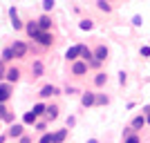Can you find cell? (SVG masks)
I'll return each mask as SVG.
<instances>
[{
	"label": "cell",
	"mask_w": 150,
	"mask_h": 143,
	"mask_svg": "<svg viewBox=\"0 0 150 143\" xmlns=\"http://www.w3.org/2000/svg\"><path fill=\"white\" fill-rule=\"evenodd\" d=\"M34 40H36V43H40L43 47H50L54 38H52V34H50V31H40V34H38V36L34 38Z\"/></svg>",
	"instance_id": "7a4b0ae2"
},
{
	"label": "cell",
	"mask_w": 150,
	"mask_h": 143,
	"mask_svg": "<svg viewBox=\"0 0 150 143\" xmlns=\"http://www.w3.org/2000/svg\"><path fill=\"white\" fill-rule=\"evenodd\" d=\"M43 9L45 11H52L54 9V0H43Z\"/></svg>",
	"instance_id": "d4e9b609"
},
{
	"label": "cell",
	"mask_w": 150,
	"mask_h": 143,
	"mask_svg": "<svg viewBox=\"0 0 150 143\" xmlns=\"http://www.w3.org/2000/svg\"><path fill=\"white\" fill-rule=\"evenodd\" d=\"M94 99H96V94H92V92H88V94H83V99H81L83 107H92V105H94Z\"/></svg>",
	"instance_id": "5bb4252c"
},
{
	"label": "cell",
	"mask_w": 150,
	"mask_h": 143,
	"mask_svg": "<svg viewBox=\"0 0 150 143\" xmlns=\"http://www.w3.org/2000/svg\"><path fill=\"white\" fill-rule=\"evenodd\" d=\"M141 112H144V116H146V123L150 125V105H146L144 110H141Z\"/></svg>",
	"instance_id": "4316f807"
},
{
	"label": "cell",
	"mask_w": 150,
	"mask_h": 143,
	"mask_svg": "<svg viewBox=\"0 0 150 143\" xmlns=\"http://www.w3.org/2000/svg\"><path fill=\"white\" fill-rule=\"evenodd\" d=\"M2 121H5V123H11V121H13V114H11V112H7V114H5V118H2Z\"/></svg>",
	"instance_id": "4dcf8cb0"
},
{
	"label": "cell",
	"mask_w": 150,
	"mask_h": 143,
	"mask_svg": "<svg viewBox=\"0 0 150 143\" xmlns=\"http://www.w3.org/2000/svg\"><path fill=\"white\" fill-rule=\"evenodd\" d=\"M9 18H11V25H13V29L18 31V29H23V23H20V18H18V11L16 9H9Z\"/></svg>",
	"instance_id": "9c48e42d"
},
{
	"label": "cell",
	"mask_w": 150,
	"mask_h": 143,
	"mask_svg": "<svg viewBox=\"0 0 150 143\" xmlns=\"http://www.w3.org/2000/svg\"><path fill=\"white\" fill-rule=\"evenodd\" d=\"M141 56H146V58L150 56V47H148V45H146V47H141Z\"/></svg>",
	"instance_id": "1f68e13d"
},
{
	"label": "cell",
	"mask_w": 150,
	"mask_h": 143,
	"mask_svg": "<svg viewBox=\"0 0 150 143\" xmlns=\"http://www.w3.org/2000/svg\"><path fill=\"white\" fill-rule=\"evenodd\" d=\"M132 25H134V27L141 25V16H134V18H132Z\"/></svg>",
	"instance_id": "e575fe53"
},
{
	"label": "cell",
	"mask_w": 150,
	"mask_h": 143,
	"mask_svg": "<svg viewBox=\"0 0 150 143\" xmlns=\"http://www.w3.org/2000/svg\"><path fill=\"white\" fill-rule=\"evenodd\" d=\"M5 76H7V81H9V83H16L20 78V69L18 67H11L9 72H5Z\"/></svg>",
	"instance_id": "8fae6325"
},
{
	"label": "cell",
	"mask_w": 150,
	"mask_h": 143,
	"mask_svg": "<svg viewBox=\"0 0 150 143\" xmlns=\"http://www.w3.org/2000/svg\"><path fill=\"white\" fill-rule=\"evenodd\" d=\"M81 56L85 58V63H90V61L94 58V54H92V51L88 49V47H81Z\"/></svg>",
	"instance_id": "d6986e66"
},
{
	"label": "cell",
	"mask_w": 150,
	"mask_h": 143,
	"mask_svg": "<svg viewBox=\"0 0 150 143\" xmlns=\"http://www.w3.org/2000/svg\"><path fill=\"white\" fill-rule=\"evenodd\" d=\"M81 47H83V45H74V47H69V49L65 51V58H67V61H76V58L81 56Z\"/></svg>",
	"instance_id": "277c9868"
},
{
	"label": "cell",
	"mask_w": 150,
	"mask_h": 143,
	"mask_svg": "<svg viewBox=\"0 0 150 143\" xmlns=\"http://www.w3.org/2000/svg\"><path fill=\"white\" fill-rule=\"evenodd\" d=\"M11 58H16V56H13V51H11V47H7V49L2 51V61H11Z\"/></svg>",
	"instance_id": "603a6c76"
},
{
	"label": "cell",
	"mask_w": 150,
	"mask_h": 143,
	"mask_svg": "<svg viewBox=\"0 0 150 143\" xmlns=\"http://www.w3.org/2000/svg\"><path fill=\"white\" fill-rule=\"evenodd\" d=\"M38 94H40L43 99H47V96H54V94H58V87H54V85H45Z\"/></svg>",
	"instance_id": "4fadbf2b"
},
{
	"label": "cell",
	"mask_w": 150,
	"mask_h": 143,
	"mask_svg": "<svg viewBox=\"0 0 150 143\" xmlns=\"http://www.w3.org/2000/svg\"><path fill=\"white\" fill-rule=\"evenodd\" d=\"M23 132H25V128H23V125H11V128H9V137H13V139H16V137H23Z\"/></svg>",
	"instance_id": "9a60e30c"
},
{
	"label": "cell",
	"mask_w": 150,
	"mask_h": 143,
	"mask_svg": "<svg viewBox=\"0 0 150 143\" xmlns=\"http://www.w3.org/2000/svg\"><path fill=\"white\" fill-rule=\"evenodd\" d=\"M5 78V65H2V61H0V81Z\"/></svg>",
	"instance_id": "d590c367"
},
{
	"label": "cell",
	"mask_w": 150,
	"mask_h": 143,
	"mask_svg": "<svg viewBox=\"0 0 150 143\" xmlns=\"http://www.w3.org/2000/svg\"><path fill=\"white\" fill-rule=\"evenodd\" d=\"M81 29H92V20H81Z\"/></svg>",
	"instance_id": "83f0119b"
},
{
	"label": "cell",
	"mask_w": 150,
	"mask_h": 143,
	"mask_svg": "<svg viewBox=\"0 0 150 143\" xmlns=\"http://www.w3.org/2000/svg\"><path fill=\"white\" fill-rule=\"evenodd\" d=\"M36 130H38V132H45V130H47V125L40 121V123H36Z\"/></svg>",
	"instance_id": "d6a6232c"
},
{
	"label": "cell",
	"mask_w": 150,
	"mask_h": 143,
	"mask_svg": "<svg viewBox=\"0 0 150 143\" xmlns=\"http://www.w3.org/2000/svg\"><path fill=\"white\" fill-rule=\"evenodd\" d=\"M45 114H47V118H50V121H54V118H58V107H56V105L45 107Z\"/></svg>",
	"instance_id": "2e32d148"
},
{
	"label": "cell",
	"mask_w": 150,
	"mask_h": 143,
	"mask_svg": "<svg viewBox=\"0 0 150 143\" xmlns=\"http://www.w3.org/2000/svg\"><path fill=\"white\" fill-rule=\"evenodd\" d=\"M85 72H88V63L74 61V65H72V74H74V76H83Z\"/></svg>",
	"instance_id": "3957f363"
},
{
	"label": "cell",
	"mask_w": 150,
	"mask_h": 143,
	"mask_svg": "<svg viewBox=\"0 0 150 143\" xmlns=\"http://www.w3.org/2000/svg\"><path fill=\"white\" fill-rule=\"evenodd\" d=\"M31 112L36 114V116H40V114H45V105H43V103H36V105H34V110H31Z\"/></svg>",
	"instance_id": "44dd1931"
},
{
	"label": "cell",
	"mask_w": 150,
	"mask_h": 143,
	"mask_svg": "<svg viewBox=\"0 0 150 143\" xmlns=\"http://www.w3.org/2000/svg\"><path fill=\"white\" fill-rule=\"evenodd\" d=\"M31 72H34V76H36V78H38V76H43V63L36 61L34 65H31Z\"/></svg>",
	"instance_id": "ac0fdd59"
},
{
	"label": "cell",
	"mask_w": 150,
	"mask_h": 143,
	"mask_svg": "<svg viewBox=\"0 0 150 143\" xmlns=\"http://www.w3.org/2000/svg\"><path fill=\"white\" fill-rule=\"evenodd\" d=\"M125 81H128V76H125V72H119V83H121V85H123Z\"/></svg>",
	"instance_id": "836d02e7"
},
{
	"label": "cell",
	"mask_w": 150,
	"mask_h": 143,
	"mask_svg": "<svg viewBox=\"0 0 150 143\" xmlns=\"http://www.w3.org/2000/svg\"><path fill=\"white\" fill-rule=\"evenodd\" d=\"M5 114H7V107H5V103H0V121L5 118Z\"/></svg>",
	"instance_id": "f546056e"
},
{
	"label": "cell",
	"mask_w": 150,
	"mask_h": 143,
	"mask_svg": "<svg viewBox=\"0 0 150 143\" xmlns=\"http://www.w3.org/2000/svg\"><path fill=\"white\" fill-rule=\"evenodd\" d=\"M25 29H27V34H29V38H36L38 34H40V29H38V23L36 20H29L25 25Z\"/></svg>",
	"instance_id": "52a82bcc"
},
{
	"label": "cell",
	"mask_w": 150,
	"mask_h": 143,
	"mask_svg": "<svg viewBox=\"0 0 150 143\" xmlns=\"http://www.w3.org/2000/svg\"><path fill=\"white\" fill-rule=\"evenodd\" d=\"M105 83H108V74H103V72H99V74H96V76H94V85H105Z\"/></svg>",
	"instance_id": "e0dca14e"
},
{
	"label": "cell",
	"mask_w": 150,
	"mask_h": 143,
	"mask_svg": "<svg viewBox=\"0 0 150 143\" xmlns=\"http://www.w3.org/2000/svg\"><path fill=\"white\" fill-rule=\"evenodd\" d=\"M36 23H38V29H40V31H50V27H52V18L47 16V13H45V16H40Z\"/></svg>",
	"instance_id": "5b68a950"
},
{
	"label": "cell",
	"mask_w": 150,
	"mask_h": 143,
	"mask_svg": "<svg viewBox=\"0 0 150 143\" xmlns=\"http://www.w3.org/2000/svg\"><path fill=\"white\" fill-rule=\"evenodd\" d=\"M92 54H94V58L101 63V61H105V58H108V47H105V45H101V47H96Z\"/></svg>",
	"instance_id": "30bf717a"
},
{
	"label": "cell",
	"mask_w": 150,
	"mask_h": 143,
	"mask_svg": "<svg viewBox=\"0 0 150 143\" xmlns=\"http://www.w3.org/2000/svg\"><path fill=\"white\" fill-rule=\"evenodd\" d=\"M144 125H146V116H144V114H139V116H134V118H132L130 130H134V132H137V130H141Z\"/></svg>",
	"instance_id": "ba28073f"
},
{
	"label": "cell",
	"mask_w": 150,
	"mask_h": 143,
	"mask_svg": "<svg viewBox=\"0 0 150 143\" xmlns=\"http://www.w3.org/2000/svg\"><path fill=\"white\" fill-rule=\"evenodd\" d=\"M94 103H96V105H108V96H103V94H96Z\"/></svg>",
	"instance_id": "7402d4cb"
},
{
	"label": "cell",
	"mask_w": 150,
	"mask_h": 143,
	"mask_svg": "<svg viewBox=\"0 0 150 143\" xmlns=\"http://www.w3.org/2000/svg\"><path fill=\"white\" fill-rule=\"evenodd\" d=\"M125 143H141V139L137 134H130V137H125Z\"/></svg>",
	"instance_id": "484cf974"
},
{
	"label": "cell",
	"mask_w": 150,
	"mask_h": 143,
	"mask_svg": "<svg viewBox=\"0 0 150 143\" xmlns=\"http://www.w3.org/2000/svg\"><path fill=\"white\" fill-rule=\"evenodd\" d=\"M0 143H5V137H0Z\"/></svg>",
	"instance_id": "74e56055"
},
{
	"label": "cell",
	"mask_w": 150,
	"mask_h": 143,
	"mask_svg": "<svg viewBox=\"0 0 150 143\" xmlns=\"http://www.w3.org/2000/svg\"><path fill=\"white\" fill-rule=\"evenodd\" d=\"M20 143H31V141H29V137H20Z\"/></svg>",
	"instance_id": "8d00e7d4"
},
{
	"label": "cell",
	"mask_w": 150,
	"mask_h": 143,
	"mask_svg": "<svg viewBox=\"0 0 150 143\" xmlns=\"http://www.w3.org/2000/svg\"><path fill=\"white\" fill-rule=\"evenodd\" d=\"M99 9H101V11H110V2H108V0H99Z\"/></svg>",
	"instance_id": "cb8c5ba5"
},
{
	"label": "cell",
	"mask_w": 150,
	"mask_h": 143,
	"mask_svg": "<svg viewBox=\"0 0 150 143\" xmlns=\"http://www.w3.org/2000/svg\"><path fill=\"white\" fill-rule=\"evenodd\" d=\"M65 137H67V128L54 132V134H52V143H63V141H65Z\"/></svg>",
	"instance_id": "7c38bea8"
},
{
	"label": "cell",
	"mask_w": 150,
	"mask_h": 143,
	"mask_svg": "<svg viewBox=\"0 0 150 143\" xmlns=\"http://www.w3.org/2000/svg\"><path fill=\"white\" fill-rule=\"evenodd\" d=\"M23 121H25L27 125H31V123H36V114H34V112H27L25 116H23Z\"/></svg>",
	"instance_id": "ffe728a7"
},
{
	"label": "cell",
	"mask_w": 150,
	"mask_h": 143,
	"mask_svg": "<svg viewBox=\"0 0 150 143\" xmlns=\"http://www.w3.org/2000/svg\"><path fill=\"white\" fill-rule=\"evenodd\" d=\"M11 51H13V56H16V58H23L27 54V45L23 43V40H16V43L11 45Z\"/></svg>",
	"instance_id": "6da1fadb"
},
{
	"label": "cell",
	"mask_w": 150,
	"mask_h": 143,
	"mask_svg": "<svg viewBox=\"0 0 150 143\" xmlns=\"http://www.w3.org/2000/svg\"><path fill=\"white\" fill-rule=\"evenodd\" d=\"M38 143H52V134H43Z\"/></svg>",
	"instance_id": "f1b7e54d"
},
{
	"label": "cell",
	"mask_w": 150,
	"mask_h": 143,
	"mask_svg": "<svg viewBox=\"0 0 150 143\" xmlns=\"http://www.w3.org/2000/svg\"><path fill=\"white\" fill-rule=\"evenodd\" d=\"M11 96V85L9 83H0V103H5Z\"/></svg>",
	"instance_id": "8992f818"
}]
</instances>
